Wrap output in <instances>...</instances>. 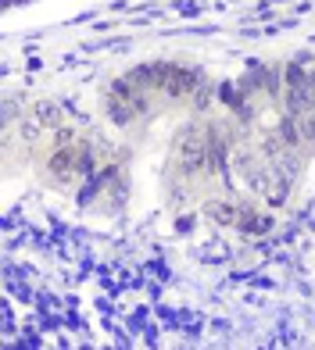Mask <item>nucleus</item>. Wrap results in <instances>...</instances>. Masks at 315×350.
<instances>
[{"mask_svg": "<svg viewBox=\"0 0 315 350\" xmlns=\"http://www.w3.org/2000/svg\"><path fill=\"white\" fill-rule=\"evenodd\" d=\"M140 111H147V100L140 97V86L133 83V79L112 83V93H108V115H112L118 125H125V122H133Z\"/></svg>", "mask_w": 315, "mask_h": 350, "instance_id": "f257e3e1", "label": "nucleus"}, {"mask_svg": "<svg viewBox=\"0 0 315 350\" xmlns=\"http://www.w3.org/2000/svg\"><path fill=\"white\" fill-rule=\"evenodd\" d=\"M40 122L43 125H58L61 122V111L58 107H40Z\"/></svg>", "mask_w": 315, "mask_h": 350, "instance_id": "f03ea898", "label": "nucleus"}]
</instances>
